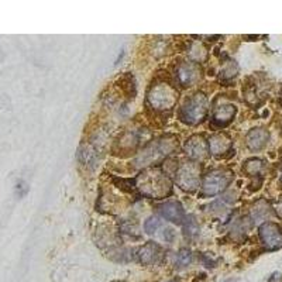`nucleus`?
<instances>
[{
  "mask_svg": "<svg viewBox=\"0 0 282 282\" xmlns=\"http://www.w3.org/2000/svg\"><path fill=\"white\" fill-rule=\"evenodd\" d=\"M178 101V92L177 89L167 82H161L154 85L148 92L147 102L151 109L158 112L171 110Z\"/></svg>",
  "mask_w": 282,
  "mask_h": 282,
  "instance_id": "obj_2",
  "label": "nucleus"
},
{
  "mask_svg": "<svg viewBox=\"0 0 282 282\" xmlns=\"http://www.w3.org/2000/svg\"><path fill=\"white\" fill-rule=\"evenodd\" d=\"M158 212L161 213L162 217H165L167 220L172 223H182V220H185V212L183 207L180 206L179 202H165L162 203L158 207Z\"/></svg>",
  "mask_w": 282,
  "mask_h": 282,
  "instance_id": "obj_10",
  "label": "nucleus"
},
{
  "mask_svg": "<svg viewBox=\"0 0 282 282\" xmlns=\"http://www.w3.org/2000/svg\"><path fill=\"white\" fill-rule=\"evenodd\" d=\"M277 213H278V216H281L282 217V199L280 201V203L277 205Z\"/></svg>",
  "mask_w": 282,
  "mask_h": 282,
  "instance_id": "obj_23",
  "label": "nucleus"
},
{
  "mask_svg": "<svg viewBox=\"0 0 282 282\" xmlns=\"http://www.w3.org/2000/svg\"><path fill=\"white\" fill-rule=\"evenodd\" d=\"M270 140V133L265 128H253L246 137L247 147L251 151H259L267 146Z\"/></svg>",
  "mask_w": 282,
  "mask_h": 282,
  "instance_id": "obj_12",
  "label": "nucleus"
},
{
  "mask_svg": "<svg viewBox=\"0 0 282 282\" xmlns=\"http://www.w3.org/2000/svg\"><path fill=\"white\" fill-rule=\"evenodd\" d=\"M161 220L155 217V216H151V217H148L146 220V223H144V230H146L148 234H154L155 231H157L158 229L161 227Z\"/></svg>",
  "mask_w": 282,
  "mask_h": 282,
  "instance_id": "obj_21",
  "label": "nucleus"
},
{
  "mask_svg": "<svg viewBox=\"0 0 282 282\" xmlns=\"http://www.w3.org/2000/svg\"><path fill=\"white\" fill-rule=\"evenodd\" d=\"M201 67L196 62L186 61V62H180L177 68V79L182 86H193L199 79H201Z\"/></svg>",
  "mask_w": 282,
  "mask_h": 282,
  "instance_id": "obj_8",
  "label": "nucleus"
},
{
  "mask_svg": "<svg viewBox=\"0 0 282 282\" xmlns=\"http://www.w3.org/2000/svg\"><path fill=\"white\" fill-rule=\"evenodd\" d=\"M237 109L234 104H230V103H223V104H219L213 109V114H212V120L216 126L222 127L229 124L233 119H234V114H236Z\"/></svg>",
  "mask_w": 282,
  "mask_h": 282,
  "instance_id": "obj_11",
  "label": "nucleus"
},
{
  "mask_svg": "<svg viewBox=\"0 0 282 282\" xmlns=\"http://www.w3.org/2000/svg\"><path fill=\"white\" fill-rule=\"evenodd\" d=\"M207 109H209L207 98L203 93H196L189 99H186L182 104L179 110L180 120L191 126L202 123L207 114Z\"/></svg>",
  "mask_w": 282,
  "mask_h": 282,
  "instance_id": "obj_4",
  "label": "nucleus"
},
{
  "mask_svg": "<svg viewBox=\"0 0 282 282\" xmlns=\"http://www.w3.org/2000/svg\"><path fill=\"white\" fill-rule=\"evenodd\" d=\"M191 261H192L191 250H188V248H182L179 253L177 254V257H175V265H177L178 268H183V267L189 265Z\"/></svg>",
  "mask_w": 282,
  "mask_h": 282,
  "instance_id": "obj_18",
  "label": "nucleus"
},
{
  "mask_svg": "<svg viewBox=\"0 0 282 282\" xmlns=\"http://www.w3.org/2000/svg\"><path fill=\"white\" fill-rule=\"evenodd\" d=\"M201 180V167L196 162H183L177 171V183L183 191H195Z\"/></svg>",
  "mask_w": 282,
  "mask_h": 282,
  "instance_id": "obj_6",
  "label": "nucleus"
},
{
  "mask_svg": "<svg viewBox=\"0 0 282 282\" xmlns=\"http://www.w3.org/2000/svg\"><path fill=\"white\" fill-rule=\"evenodd\" d=\"M189 54H191V56L195 61H205L206 56H207V51H206V48L202 44L196 43V44H192Z\"/></svg>",
  "mask_w": 282,
  "mask_h": 282,
  "instance_id": "obj_20",
  "label": "nucleus"
},
{
  "mask_svg": "<svg viewBox=\"0 0 282 282\" xmlns=\"http://www.w3.org/2000/svg\"><path fill=\"white\" fill-rule=\"evenodd\" d=\"M162 238L165 240V241H172L174 240V231H172V229H164V233H162Z\"/></svg>",
  "mask_w": 282,
  "mask_h": 282,
  "instance_id": "obj_22",
  "label": "nucleus"
},
{
  "mask_svg": "<svg viewBox=\"0 0 282 282\" xmlns=\"http://www.w3.org/2000/svg\"><path fill=\"white\" fill-rule=\"evenodd\" d=\"M237 74H238V65L234 61H227L220 71V75L223 79H233Z\"/></svg>",
  "mask_w": 282,
  "mask_h": 282,
  "instance_id": "obj_19",
  "label": "nucleus"
},
{
  "mask_svg": "<svg viewBox=\"0 0 282 282\" xmlns=\"http://www.w3.org/2000/svg\"><path fill=\"white\" fill-rule=\"evenodd\" d=\"M183 231H185V236L189 237V238L198 236V233H199V225H198V222L195 220L193 216H189V217L185 219Z\"/></svg>",
  "mask_w": 282,
  "mask_h": 282,
  "instance_id": "obj_17",
  "label": "nucleus"
},
{
  "mask_svg": "<svg viewBox=\"0 0 282 282\" xmlns=\"http://www.w3.org/2000/svg\"><path fill=\"white\" fill-rule=\"evenodd\" d=\"M259 237L267 250H278L282 247V230L277 223H264L259 227Z\"/></svg>",
  "mask_w": 282,
  "mask_h": 282,
  "instance_id": "obj_7",
  "label": "nucleus"
},
{
  "mask_svg": "<svg viewBox=\"0 0 282 282\" xmlns=\"http://www.w3.org/2000/svg\"><path fill=\"white\" fill-rule=\"evenodd\" d=\"M268 214H270V206L265 201H258L251 210V217L256 223L264 222L268 217Z\"/></svg>",
  "mask_w": 282,
  "mask_h": 282,
  "instance_id": "obj_15",
  "label": "nucleus"
},
{
  "mask_svg": "<svg viewBox=\"0 0 282 282\" xmlns=\"http://www.w3.org/2000/svg\"><path fill=\"white\" fill-rule=\"evenodd\" d=\"M169 282H174V281H169Z\"/></svg>",
  "mask_w": 282,
  "mask_h": 282,
  "instance_id": "obj_24",
  "label": "nucleus"
},
{
  "mask_svg": "<svg viewBox=\"0 0 282 282\" xmlns=\"http://www.w3.org/2000/svg\"><path fill=\"white\" fill-rule=\"evenodd\" d=\"M185 153L193 159H203L207 155V143L202 135H193L185 143Z\"/></svg>",
  "mask_w": 282,
  "mask_h": 282,
  "instance_id": "obj_9",
  "label": "nucleus"
},
{
  "mask_svg": "<svg viewBox=\"0 0 282 282\" xmlns=\"http://www.w3.org/2000/svg\"><path fill=\"white\" fill-rule=\"evenodd\" d=\"M159 254H161V248L158 244L155 243H147L144 244L143 247L140 248V251H138V258H140V262L141 264H144V265H151V264H154L155 261L159 257Z\"/></svg>",
  "mask_w": 282,
  "mask_h": 282,
  "instance_id": "obj_14",
  "label": "nucleus"
},
{
  "mask_svg": "<svg viewBox=\"0 0 282 282\" xmlns=\"http://www.w3.org/2000/svg\"><path fill=\"white\" fill-rule=\"evenodd\" d=\"M138 188L144 196L159 199L171 192V182L159 171H147L138 179Z\"/></svg>",
  "mask_w": 282,
  "mask_h": 282,
  "instance_id": "obj_1",
  "label": "nucleus"
},
{
  "mask_svg": "<svg viewBox=\"0 0 282 282\" xmlns=\"http://www.w3.org/2000/svg\"><path fill=\"white\" fill-rule=\"evenodd\" d=\"M233 180V172L229 169H213L205 175L202 191L205 196H213L223 192Z\"/></svg>",
  "mask_w": 282,
  "mask_h": 282,
  "instance_id": "obj_5",
  "label": "nucleus"
},
{
  "mask_svg": "<svg viewBox=\"0 0 282 282\" xmlns=\"http://www.w3.org/2000/svg\"><path fill=\"white\" fill-rule=\"evenodd\" d=\"M209 150L213 155H223L231 150V140L223 133L213 134L209 138Z\"/></svg>",
  "mask_w": 282,
  "mask_h": 282,
  "instance_id": "obj_13",
  "label": "nucleus"
},
{
  "mask_svg": "<svg viewBox=\"0 0 282 282\" xmlns=\"http://www.w3.org/2000/svg\"><path fill=\"white\" fill-rule=\"evenodd\" d=\"M178 147V140L175 137H162L157 141H154L153 144L147 146L141 154L137 158V164L138 165H150L153 162H157L164 157H167L171 154L175 148Z\"/></svg>",
  "mask_w": 282,
  "mask_h": 282,
  "instance_id": "obj_3",
  "label": "nucleus"
},
{
  "mask_svg": "<svg viewBox=\"0 0 282 282\" xmlns=\"http://www.w3.org/2000/svg\"><path fill=\"white\" fill-rule=\"evenodd\" d=\"M264 167H265V164H264L262 159H259V158H251V159H248L247 162H246L244 171L247 172L250 177H257V175H259V174L262 172Z\"/></svg>",
  "mask_w": 282,
  "mask_h": 282,
  "instance_id": "obj_16",
  "label": "nucleus"
}]
</instances>
